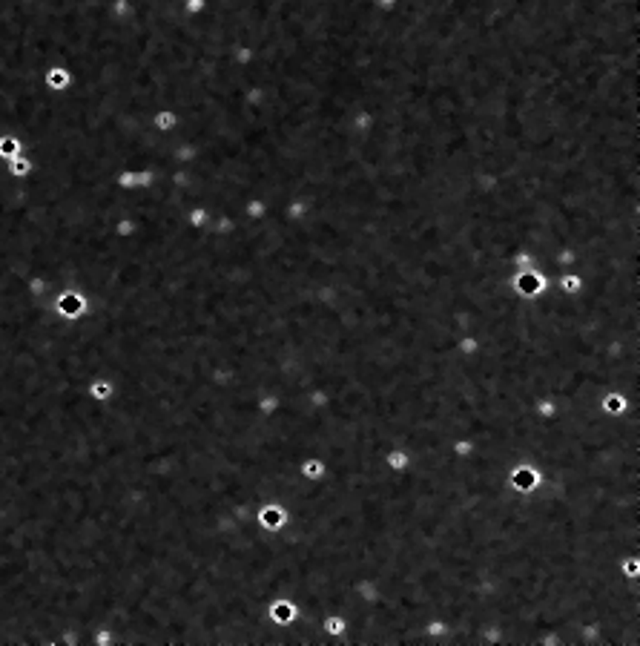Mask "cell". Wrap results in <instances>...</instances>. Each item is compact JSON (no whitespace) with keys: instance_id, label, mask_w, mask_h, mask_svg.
<instances>
[{"instance_id":"obj_1","label":"cell","mask_w":640,"mask_h":646,"mask_svg":"<svg viewBox=\"0 0 640 646\" xmlns=\"http://www.w3.org/2000/svg\"><path fill=\"white\" fill-rule=\"evenodd\" d=\"M385 465L387 471H394V474H408L414 460H411V454L405 451V448H387L385 451Z\"/></svg>"}]
</instances>
